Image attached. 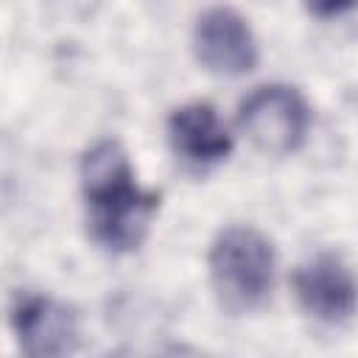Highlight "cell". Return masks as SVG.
<instances>
[{"label":"cell","mask_w":358,"mask_h":358,"mask_svg":"<svg viewBox=\"0 0 358 358\" xmlns=\"http://www.w3.org/2000/svg\"><path fill=\"white\" fill-rule=\"evenodd\" d=\"M81 193L92 238L109 252L137 249L159 207V196L134 182L129 157L115 140H101L84 154Z\"/></svg>","instance_id":"1"},{"label":"cell","mask_w":358,"mask_h":358,"mask_svg":"<svg viewBox=\"0 0 358 358\" xmlns=\"http://www.w3.org/2000/svg\"><path fill=\"white\" fill-rule=\"evenodd\" d=\"M210 280L224 310L252 313L274 288V249L255 227H227L210 249Z\"/></svg>","instance_id":"2"},{"label":"cell","mask_w":358,"mask_h":358,"mask_svg":"<svg viewBox=\"0 0 358 358\" xmlns=\"http://www.w3.org/2000/svg\"><path fill=\"white\" fill-rule=\"evenodd\" d=\"M310 112L294 87L268 84L241 103V129L263 154H291L308 134Z\"/></svg>","instance_id":"3"},{"label":"cell","mask_w":358,"mask_h":358,"mask_svg":"<svg viewBox=\"0 0 358 358\" xmlns=\"http://www.w3.org/2000/svg\"><path fill=\"white\" fill-rule=\"evenodd\" d=\"M11 327L20 350L31 358H59L78 347V316L53 296L17 294L11 302Z\"/></svg>","instance_id":"4"},{"label":"cell","mask_w":358,"mask_h":358,"mask_svg":"<svg viewBox=\"0 0 358 358\" xmlns=\"http://www.w3.org/2000/svg\"><path fill=\"white\" fill-rule=\"evenodd\" d=\"M294 294L302 310L324 324H341L358 308V280L333 252H319L296 268Z\"/></svg>","instance_id":"5"},{"label":"cell","mask_w":358,"mask_h":358,"mask_svg":"<svg viewBox=\"0 0 358 358\" xmlns=\"http://www.w3.org/2000/svg\"><path fill=\"white\" fill-rule=\"evenodd\" d=\"M193 50L196 59L218 76H243L257 64V42L249 22L227 6L207 8L199 17Z\"/></svg>","instance_id":"6"},{"label":"cell","mask_w":358,"mask_h":358,"mask_svg":"<svg viewBox=\"0 0 358 358\" xmlns=\"http://www.w3.org/2000/svg\"><path fill=\"white\" fill-rule=\"evenodd\" d=\"M168 143L176 159L193 171L224 162L232 151L229 131L210 103H185L168 117Z\"/></svg>","instance_id":"7"},{"label":"cell","mask_w":358,"mask_h":358,"mask_svg":"<svg viewBox=\"0 0 358 358\" xmlns=\"http://www.w3.org/2000/svg\"><path fill=\"white\" fill-rule=\"evenodd\" d=\"M358 0H305V6L316 14V17H333V14H341L347 8H352Z\"/></svg>","instance_id":"8"}]
</instances>
